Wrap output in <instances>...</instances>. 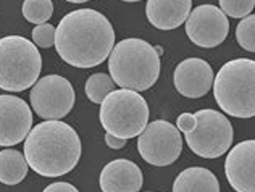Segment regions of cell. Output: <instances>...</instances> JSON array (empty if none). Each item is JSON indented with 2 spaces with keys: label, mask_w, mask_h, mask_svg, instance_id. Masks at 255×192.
Masks as SVG:
<instances>
[{
  "label": "cell",
  "mask_w": 255,
  "mask_h": 192,
  "mask_svg": "<svg viewBox=\"0 0 255 192\" xmlns=\"http://www.w3.org/2000/svg\"><path fill=\"white\" fill-rule=\"evenodd\" d=\"M115 47V31L102 13L92 8L70 11L57 26L55 49L60 58L76 68L102 65Z\"/></svg>",
  "instance_id": "cell-1"
},
{
  "label": "cell",
  "mask_w": 255,
  "mask_h": 192,
  "mask_svg": "<svg viewBox=\"0 0 255 192\" xmlns=\"http://www.w3.org/2000/svg\"><path fill=\"white\" fill-rule=\"evenodd\" d=\"M81 139L70 124L47 120L24 139V158L37 175L57 178L75 170L81 158Z\"/></svg>",
  "instance_id": "cell-2"
},
{
  "label": "cell",
  "mask_w": 255,
  "mask_h": 192,
  "mask_svg": "<svg viewBox=\"0 0 255 192\" xmlns=\"http://www.w3.org/2000/svg\"><path fill=\"white\" fill-rule=\"evenodd\" d=\"M112 79L122 89L142 92L150 89L160 76V55L144 39L120 41L109 57Z\"/></svg>",
  "instance_id": "cell-3"
},
{
  "label": "cell",
  "mask_w": 255,
  "mask_h": 192,
  "mask_svg": "<svg viewBox=\"0 0 255 192\" xmlns=\"http://www.w3.org/2000/svg\"><path fill=\"white\" fill-rule=\"evenodd\" d=\"M218 107L234 118L255 116V60L236 58L220 68L213 81Z\"/></svg>",
  "instance_id": "cell-4"
},
{
  "label": "cell",
  "mask_w": 255,
  "mask_h": 192,
  "mask_svg": "<svg viewBox=\"0 0 255 192\" xmlns=\"http://www.w3.org/2000/svg\"><path fill=\"white\" fill-rule=\"evenodd\" d=\"M42 57L37 45L21 36L0 39V89L21 92L39 81Z\"/></svg>",
  "instance_id": "cell-5"
},
{
  "label": "cell",
  "mask_w": 255,
  "mask_h": 192,
  "mask_svg": "<svg viewBox=\"0 0 255 192\" xmlns=\"http://www.w3.org/2000/svg\"><path fill=\"white\" fill-rule=\"evenodd\" d=\"M99 118L109 134L128 141L137 137L149 124V105L139 92L118 89L100 103Z\"/></svg>",
  "instance_id": "cell-6"
},
{
  "label": "cell",
  "mask_w": 255,
  "mask_h": 192,
  "mask_svg": "<svg viewBox=\"0 0 255 192\" xmlns=\"http://www.w3.org/2000/svg\"><path fill=\"white\" fill-rule=\"evenodd\" d=\"M197 126L187 132L186 142L196 155L202 158H218L231 149L234 131L230 120L217 110L205 108L194 113Z\"/></svg>",
  "instance_id": "cell-7"
},
{
  "label": "cell",
  "mask_w": 255,
  "mask_h": 192,
  "mask_svg": "<svg viewBox=\"0 0 255 192\" xmlns=\"http://www.w3.org/2000/svg\"><path fill=\"white\" fill-rule=\"evenodd\" d=\"M140 157L153 167H166L174 163L183 152L181 131L165 120L149 123L137 136Z\"/></svg>",
  "instance_id": "cell-8"
},
{
  "label": "cell",
  "mask_w": 255,
  "mask_h": 192,
  "mask_svg": "<svg viewBox=\"0 0 255 192\" xmlns=\"http://www.w3.org/2000/svg\"><path fill=\"white\" fill-rule=\"evenodd\" d=\"M75 89L63 76L49 75L32 86L29 100L37 116L44 120H62L75 107Z\"/></svg>",
  "instance_id": "cell-9"
},
{
  "label": "cell",
  "mask_w": 255,
  "mask_h": 192,
  "mask_svg": "<svg viewBox=\"0 0 255 192\" xmlns=\"http://www.w3.org/2000/svg\"><path fill=\"white\" fill-rule=\"evenodd\" d=\"M230 19L215 5L196 6L186 19V34L192 44L202 49H213L228 37Z\"/></svg>",
  "instance_id": "cell-10"
},
{
  "label": "cell",
  "mask_w": 255,
  "mask_h": 192,
  "mask_svg": "<svg viewBox=\"0 0 255 192\" xmlns=\"http://www.w3.org/2000/svg\"><path fill=\"white\" fill-rule=\"evenodd\" d=\"M32 129V111L23 98L0 96V147L23 142Z\"/></svg>",
  "instance_id": "cell-11"
},
{
  "label": "cell",
  "mask_w": 255,
  "mask_h": 192,
  "mask_svg": "<svg viewBox=\"0 0 255 192\" xmlns=\"http://www.w3.org/2000/svg\"><path fill=\"white\" fill-rule=\"evenodd\" d=\"M225 175L236 192H255V139L243 141L230 149Z\"/></svg>",
  "instance_id": "cell-12"
},
{
  "label": "cell",
  "mask_w": 255,
  "mask_h": 192,
  "mask_svg": "<svg viewBox=\"0 0 255 192\" xmlns=\"http://www.w3.org/2000/svg\"><path fill=\"white\" fill-rule=\"evenodd\" d=\"M213 70L204 58H186L174 70L173 83L181 96L200 98L213 88Z\"/></svg>",
  "instance_id": "cell-13"
},
{
  "label": "cell",
  "mask_w": 255,
  "mask_h": 192,
  "mask_svg": "<svg viewBox=\"0 0 255 192\" xmlns=\"http://www.w3.org/2000/svg\"><path fill=\"white\" fill-rule=\"evenodd\" d=\"M99 184L102 192H139L144 184V176L134 162L117 158L104 167Z\"/></svg>",
  "instance_id": "cell-14"
},
{
  "label": "cell",
  "mask_w": 255,
  "mask_h": 192,
  "mask_svg": "<svg viewBox=\"0 0 255 192\" xmlns=\"http://www.w3.org/2000/svg\"><path fill=\"white\" fill-rule=\"evenodd\" d=\"M192 11V0H147L145 15L157 29L170 31L186 23Z\"/></svg>",
  "instance_id": "cell-15"
},
{
  "label": "cell",
  "mask_w": 255,
  "mask_h": 192,
  "mask_svg": "<svg viewBox=\"0 0 255 192\" xmlns=\"http://www.w3.org/2000/svg\"><path fill=\"white\" fill-rule=\"evenodd\" d=\"M173 192H220V183L210 170L191 167L176 176Z\"/></svg>",
  "instance_id": "cell-16"
},
{
  "label": "cell",
  "mask_w": 255,
  "mask_h": 192,
  "mask_svg": "<svg viewBox=\"0 0 255 192\" xmlns=\"http://www.w3.org/2000/svg\"><path fill=\"white\" fill-rule=\"evenodd\" d=\"M29 165L24 154L15 149H5L0 152V183L6 186H15L28 175Z\"/></svg>",
  "instance_id": "cell-17"
},
{
  "label": "cell",
  "mask_w": 255,
  "mask_h": 192,
  "mask_svg": "<svg viewBox=\"0 0 255 192\" xmlns=\"http://www.w3.org/2000/svg\"><path fill=\"white\" fill-rule=\"evenodd\" d=\"M115 81L112 79L110 75L105 73H96V75L89 76L86 81V96L89 97V100L94 103H102L104 98L112 94L115 91Z\"/></svg>",
  "instance_id": "cell-18"
},
{
  "label": "cell",
  "mask_w": 255,
  "mask_h": 192,
  "mask_svg": "<svg viewBox=\"0 0 255 192\" xmlns=\"http://www.w3.org/2000/svg\"><path fill=\"white\" fill-rule=\"evenodd\" d=\"M23 16L29 23L44 24L53 15V5L52 0H24L23 2Z\"/></svg>",
  "instance_id": "cell-19"
},
{
  "label": "cell",
  "mask_w": 255,
  "mask_h": 192,
  "mask_svg": "<svg viewBox=\"0 0 255 192\" xmlns=\"http://www.w3.org/2000/svg\"><path fill=\"white\" fill-rule=\"evenodd\" d=\"M238 44L247 52H255V15L243 18L236 28Z\"/></svg>",
  "instance_id": "cell-20"
},
{
  "label": "cell",
  "mask_w": 255,
  "mask_h": 192,
  "mask_svg": "<svg viewBox=\"0 0 255 192\" xmlns=\"http://www.w3.org/2000/svg\"><path fill=\"white\" fill-rule=\"evenodd\" d=\"M220 8L226 16L246 18L255 6V0H218Z\"/></svg>",
  "instance_id": "cell-21"
},
{
  "label": "cell",
  "mask_w": 255,
  "mask_h": 192,
  "mask_svg": "<svg viewBox=\"0 0 255 192\" xmlns=\"http://www.w3.org/2000/svg\"><path fill=\"white\" fill-rule=\"evenodd\" d=\"M55 34H57V28H53L52 24L49 23L37 24L32 29V41H34L37 47L49 49L52 45H55Z\"/></svg>",
  "instance_id": "cell-22"
},
{
  "label": "cell",
  "mask_w": 255,
  "mask_h": 192,
  "mask_svg": "<svg viewBox=\"0 0 255 192\" xmlns=\"http://www.w3.org/2000/svg\"><path fill=\"white\" fill-rule=\"evenodd\" d=\"M197 126V120H196V116H194L192 113H181L178 116V120H176V128L181 131V132H184V134H187V132H191L194 131Z\"/></svg>",
  "instance_id": "cell-23"
},
{
  "label": "cell",
  "mask_w": 255,
  "mask_h": 192,
  "mask_svg": "<svg viewBox=\"0 0 255 192\" xmlns=\"http://www.w3.org/2000/svg\"><path fill=\"white\" fill-rule=\"evenodd\" d=\"M42 192H79V191L70 183H53L50 186H47Z\"/></svg>",
  "instance_id": "cell-24"
},
{
  "label": "cell",
  "mask_w": 255,
  "mask_h": 192,
  "mask_svg": "<svg viewBox=\"0 0 255 192\" xmlns=\"http://www.w3.org/2000/svg\"><path fill=\"white\" fill-rule=\"evenodd\" d=\"M105 144L113 150H120V149H123L126 145V139H120V137H115V136H112V134L107 132V134H105Z\"/></svg>",
  "instance_id": "cell-25"
},
{
  "label": "cell",
  "mask_w": 255,
  "mask_h": 192,
  "mask_svg": "<svg viewBox=\"0 0 255 192\" xmlns=\"http://www.w3.org/2000/svg\"><path fill=\"white\" fill-rule=\"evenodd\" d=\"M66 2H70V3H86V2H89V0H66Z\"/></svg>",
  "instance_id": "cell-26"
},
{
  "label": "cell",
  "mask_w": 255,
  "mask_h": 192,
  "mask_svg": "<svg viewBox=\"0 0 255 192\" xmlns=\"http://www.w3.org/2000/svg\"><path fill=\"white\" fill-rule=\"evenodd\" d=\"M122 2H129V3H132V2H140V0H122Z\"/></svg>",
  "instance_id": "cell-27"
},
{
  "label": "cell",
  "mask_w": 255,
  "mask_h": 192,
  "mask_svg": "<svg viewBox=\"0 0 255 192\" xmlns=\"http://www.w3.org/2000/svg\"><path fill=\"white\" fill-rule=\"evenodd\" d=\"M147 192H150V191H147Z\"/></svg>",
  "instance_id": "cell-28"
}]
</instances>
